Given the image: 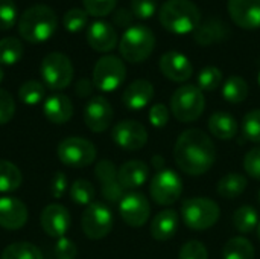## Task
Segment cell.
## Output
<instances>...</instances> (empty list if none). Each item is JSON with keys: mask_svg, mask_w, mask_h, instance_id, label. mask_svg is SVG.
Listing matches in <instances>:
<instances>
[{"mask_svg": "<svg viewBox=\"0 0 260 259\" xmlns=\"http://www.w3.org/2000/svg\"><path fill=\"white\" fill-rule=\"evenodd\" d=\"M174 157L183 172L189 176H203L216 160L215 143L204 131L189 128L178 136L174 147Z\"/></svg>", "mask_w": 260, "mask_h": 259, "instance_id": "obj_1", "label": "cell"}, {"mask_svg": "<svg viewBox=\"0 0 260 259\" xmlns=\"http://www.w3.org/2000/svg\"><path fill=\"white\" fill-rule=\"evenodd\" d=\"M158 20L168 32L186 35L201 24V11L192 0H166L158 11Z\"/></svg>", "mask_w": 260, "mask_h": 259, "instance_id": "obj_2", "label": "cell"}, {"mask_svg": "<svg viewBox=\"0 0 260 259\" xmlns=\"http://www.w3.org/2000/svg\"><path fill=\"white\" fill-rule=\"evenodd\" d=\"M56 26L58 17L47 5H32L18 18V34L32 44L47 41L55 34Z\"/></svg>", "mask_w": 260, "mask_h": 259, "instance_id": "obj_3", "label": "cell"}, {"mask_svg": "<svg viewBox=\"0 0 260 259\" xmlns=\"http://www.w3.org/2000/svg\"><path fill=\"white\" fill-rule=\"evenodd\" d=\"M155 47L154 32L143 24L128 27L119 43V50L128 63H142L148 60Z\"/></svg>", "mask_w": 260, "mask_h": 259, "instance_id": "obj_4", "label": "cell"}, {"mask_svg": "<svg viewBox=\"0 0 260 259\" xmlns=\"http://www.w3.org/2000/svg\"><path fill=\"white\" fill-rule=\"evenodd\" d=\"M204 108L206 98L198 85H181L171 96V111L180 122H195L204 113Z\"/></svg>", "mask_w": 260, "mask_h": 259, "instance_id": "obj_5", "label": "cell"}, {"mask_svg": "<svg viewBox=\"0 0 260 259\" xmlns=\"http://www.w3.org/2000/svg\"><path fill=\"white\" fill-rule=\"evenodd\" d=\"M221 215L216 202L206 197H192L181 205V218L184 224L193 231H207L213 227Z\"/></svg>", "mask_w": 260, "mask_h": 259, "instance_id": "obj_6", "label": "cell"}, {"mask_svg": "<svg viewBox=\"0 0 260 259\" xmlns=\"http://www.w3.org/2000/svg\"><path fill=\"white\" fill-rule=\"evenodd\" d=\"M41 78L44 85L50 90H62L70 85L73 79V64L67 55L61 52H50L41 61Z\"/></svg>", "mask_w": 260, "mask_h": 259, "instance_id": "obj_7", "label": "cell"}, {"mask_svg": "<svg viewBox=\"0 0 260 259\" xmlns=\"http://www.w3.org/2000/svg\"><path fill=\"white\" fill-rule=\"evenodd\" d=\"M126 78L125 63L114 55H105L98 60L93 69V85L101 92H114Z\"/></svg>", "mask_w": 260, "mask_h": 259, "instance_id": "obj_8", "label": "cell"}, {"mask_svg": "<svg viewBox=\"0 0 260 259\" xmlns=\"http://www.w3.org/2000/svg\"><path fill=\"white\" fill-rule=\"evenodd\" d=\"M58 157L61 163L72 168H84L96 160V147L84 137H66L58 145Z\"/></svg>", "mask_w": 260, "mask_h": 259, "instance_id": "obj_9", "label": "cell"}, {"mask_svg": "<svg viewBox=\"0 0 260 259\" xmlns=\"http://www.w3.org/2000/svg\"><path fill=\"white\" fill-rule=\"evenodd\" d=\"M151 198L160 206H171L183 194V182L172 169H161L154 174L149 185Z\"/></svg>", "mask_w": 260, "mask_h": 259, "instance_id": "obj_10", "label": "cell"}, {"mask_svg": "<svg viewBox=\"0 0 260 259\" xmlns=\"http://www.w3.org/2000/svg\"><path fill=\"white\" fill-rule=\"evenodd\" d=\"M113 214L111 211L98 202H93L84 209L81 226L87 238L90 240H102L113 229Z\"/></svg>", "mask_w": 260, "mask_h": 259, "instance_id": "obj_11", "label": "cell"}, {"mask_svg": "<svg viewBox=\"0 0 260 259\" xmlns=\"http://www.w3.org/2000/svg\"><path fill=\"white\" fill-rule=\"evenodd\" d=\"M111 137L122 150L139 151L148 142V131L140 122L126 119L114 125Z\"/></svg>", "mask_w": 260, "mask_h": 259, "instance_id": "obj_12", "label": "cell"}, {"mask_svg": "<svg viewBox=\"0 0 260 259\" xmlns=\"http://www.w3.org/2000/svg\"><path fill=\"white\" fill-rule=\"evenodd\" d=\"M119 212L122 220L131 227H142L146 224L151 215V206L148 198L140 192L125 194L119 202Z\"/></svg>", "mask_w": 260, "mask_h": 259, "instance_id": "obj_13", "label": "cell"}, {"mask_svg": "<svg viewBox=\"0 0 260 259\" xmlns=\"http://www.w3.org/2000/svg\"><path fill=\"white\" fill-rule=\"evenodd\" d=\"M113 107L104 96H94L91 98L84 110V121L90 131L93 133H102L108 130V127L113 122Z\"/></svg>", "mask_w": 260, "mask_h": 259, "instance_id": "obj_14", "label": "cell"}, {"mask_svg": "<svg viewBox=\"0 0 260 259\" xmlns=\"http://www.w3.org/2000/svg\"><path fill=\"white\" fill-rule=\"evenodd\" d=\"M94 174L101 183V189H102V195L107 202L110 203H117L123 198V188L119 182V176H117V169L114 166V163L111 160H99L96 163L94 168Z\"/></svg>", "mask_w": 260, "mask_h": 259, "instance_id": "obj_15", "label": "cell"}, {"mask_svg": "<svg viewBox=\"0 0 260 259\" xmlns=\"http://www.w3.org/2000/svg\"><path fill=\"white\" fill-rule=\"evenodd\" d=\"M160 72L174 82H184L193 75V67L190 60L177 50H169L160 56L158 61Z\"/></svg>", "mask_w": 260, "mask_h": 259, "instance_id": "obj_16", "label": "cell"}, {"mask_svg": "<svg viewBox=\"0 0 260 259\" xmlns=\"http://www.w3.org/2000/svg\"><path fill=\"white\" fill-rule=\"evenodd\" d=\"M40 223L43 231L52 237V238H62L72 224V217L69 214V211L61 206V205H49L43 209L41 217H40Z\"/></svg>", "mask_w": 260, "mask_h": 259, "instance_id": "obj_17", "label": "cell"}, {"mask_svg": "<svg viewBox=\"0 0 260 259\" xmlns=\"http://www.w3.org/2000/svg\"><path fill=\"white\" fill-rule=\"evenodd\" d=\"M227 9L239 27L248 31L260 27V0H229Z\"/></svg>", "mask_w": 260, "mask_h": 259, "instance_id": "obj_18", "label": "cell"}, {"mask_svg": "<svg viewBox=\"0 0 260 259\" xmlns=\"http://www.w3.org/2000/svg\"><path fill=\"white\" fill-rule=\"evenodd\" d=\"M26 205L15 197H0V227L8 231L21 229L27 221Z\"/></svg>", "mask_w": 260, "mask_h": 259, "instance_id": "obj_19", "label": "cell"}, {"mask_svg": "<svg viewBox=\"0 0 260 259\" xmlns=\"http://www.w3.org/2000/svg\"><path fill=\"white\" fill-rule=\"evenodd\" d=\"M87 41L96 52H110L117 46L119 37L113 24L104 20H96L87 29Z\"/></svg>", "mask_w": 260, "mask_h": 259, "instance_id": "obj_20", "label": "cell"}, {"mask_svg": "<svg viewBox=\"0 0 260 259\" xmlns=\"http://www.w3.org/2000/svg\"><path fill=\"white\" fill-rule=\"evenodd\" d=\"M154 98V85L148 79L133 81L123 92L122 101L128 110L137 111L145 108Z\"/></svg>", "mask_w": 260, "mask_h": 259, "instance_id": "obj_21", "label": "cell"}, {"mask_svg": "<svg viewBox=\"0 0 260 259\" xmlns=\"http://www.w3.org/2000/svg\"><path fill=\"white\" fill-rule=\"evenodd\" d=\"M117 176L123 189H137L148 182L149 168L142 160H129L120 166Z\"/></svg>", "mask_w": 260, "mask_h": 259, "instance_id": "obj_22", "label": "cell"}, {"mask_svg": "<svg viewBox=\"0 0 260 259\" xmlns=\"http://www.w3.org/2000/svg\"><path fill=\"white\" fill-rule=\"evenodd\" d=\"M44 116L52 124H66L73 116V104L69 96L62 93H55L44 99L43 104Z\"/></svg>", "mask_w": 260, "mask_h": 259, "instance_id": "obj_23", "label": "cell"}, {"mask_svg": "<svg viewBox=\"0 0 260 259\" xmlns=\"http://www.w3.org/2000/svg\"><path fill=\"white\" fill-rule=\"evenodd\" d=\"M230 34L229 26L219 18H209L203 21L193 32V38L200 46H212L225 40Z\"/></svg>", "mask_w": 260, "mask_h": 259, "instance_id": "obj_24", "label": "cell"}, {"mask_svg": "<svg viewBox=\"0 0 260 259\" xmlns=\"http://www.w3.org/2000/svg\"><path fill=\"white\" fill-rule=\"evenodd\" d=\"M151 237L157 241L171 240L178 231V214L174 209L158 212L151 221Z\"/></svg>", "mask_w": 260, "mask_h": 259, "instance_id": "obj_25", "label": "cell"}, {"mask_svg": "<svg viewBox=\"0 0 260 259\" xmlns=\"http://www.w3.org/2000/svg\"><path fill=\"white\" fill-rule=\"evenodd\" d=\"M209 130L216 139L230 140L238 134V121L227 111H215L209 118Z\"/></svg>", "mask_w": 260, "mask_h": 259, "instance_id": "obj_26", "label": "cell"}, {"mask_svg": "<svg viewBox=\"0 0 260 259\" xmlns=\"http://www.w3.org/2000/svg\"><path fill=\"white\" fill-rule=\"evenodd\" d=\"M247 185L248 182L245 176L238 174V172H230L218 182L216 191L222 198L233 200L244 194V191L247 189Z\"/></svg>", "mask_w": 260, "mask_h": 259, "instance_id": "obj_27", "label": "cell"}, {"mask_svg": "<svg viewBox=\"0 0 260 259\" xmlns=\"http://www.w3.org/2000/svg\"><path fill=\"white\" fill-rule=\"evenodd\" d=\"M250 89L247 81L242 76L233 75L225 79L222 85V96L230 104H241L248 98Z\"/></svg>", "mask_w": 260, "mask_h": 259, "instance_id": "obj_28", "label": "cell"}, {"mask_svg": "<svg viewBox=\"0 0 260 259\" xmlns=\"http://www.w3.org/2000/svg\"><path fill=\"white\" fill-rule=\"evenodd\" d=\"M254 247L251 241L244 237L229 240L222 249V259H254Z\"/></svg>", "mask_w": 260, "mask_h": 259, "instance_id": "obj_29", "label": "cell"}, {"mask_svg": "<svg viewBox=\"0 0 260 259\" xmlns=\"http://www.w3.org/2000/svg\"><path fill=\"white\" fill-rule=\"evenodd\" d=\"M23 182L21 171L11 162L0 159V192H14Z\"/></svg>", "mask_w": 260, "mask_h": 259, "instance_id": "obj_30", "label": "cell"}, {"mask_svg": "<svg viewBox=\"0 0 260 259\" xmlns=\"http://www.w3.org/2000/svg\"><path fill=\"white\" fill-rule=\"evenodd\" d=\"M233 224L241 234H251L259 226V214L253 206H241L233 214Z\"/></svg>", "mask_w": 260, "mask_h": 259, "instance_id": "obj_31", "label": "cell"}, {"mask_svg": "<svg viewBox=\"0 0 260 259\" xmlns=\"http://www.w3.org/2000/svg\"><path fill=\"white\" fill-rule=\"evenodd\" d=\"M23 43L15 37H6L0 40V64L12 66L23 56Z\"/></svg>", "mask_w": 260, "mask_h": 259, "instance_id": "obj_32", "label": "cell"}, {"mask_svg": "<svg viewBox=\"0 0 260 259\" xmlns=\"http://www.w3.org/2000/svg\"><path fill=\"white\" fill-rule=\"evenodd\" d=\"M0 259H44L41 250L26 241L21 243H12L9 246L5 247V250L2 252V258Z\"/></svg>", "mask_w": 260, "mask_h": 259, "instance_id": "obj_33", "label": "cell"}, {"mask_svg": "<svg viewBox=\"0 0 260 259\" xmlns=\"http://www.w3.org/2000/svg\"><path fill=\"white\" fill-rule=\"evenodd\" d=\"M46 95V85L40 81L29 79L23 82L18 89V98L26 105H35L44 99Z\"/></svg>", "mask_w": 260, "mask_h": 259, "instance_id": "obj_34", "label": "cell"}, {"mask_svg": "<svg viewBox=\"0 0 260 259\" xmlns=\"http://www.w3.org/2000/svg\"><path fill=\"white\" fill-rule=\"evenodd\" d=\"M70 198L81 206H88L94 200V188L88 180L78 179L70 186Z\"/></svg>", "mask_w": 260, "mask_h": 259, "instance_id": "obj_35", "label": "cell"}, {"mask_svg": "<svg viewBox=\"0 0 260 259\" xmlns=\"http://www.w3.org/2000/svg\"><path fill=\"white\" fill-rule=\"evenodd\" d=\"M197 81L201 92H215L222 84V72L216 66H207L198 73Z\"/></svg>", "mask_w": 260, "mask_h": 259, "instance_id": "obj_36", "label": "cell"}, {"mask_svg": "<svg viewBox=\"0 0 260 259\" xmlns=\"http://www.w3.org/2000/svg\"><path fill=\"white\" fill-rule=\"evenodd\" d=\"M87 21H88V14L85 12V9L81 8H72L62 15V24L72 34L81 32L87 26Z\"/></svg>", "mask_w": 260, "mask_h": 259, "instance_id": "obj_37", "label": "cell"}, {"mask_svg": "<svg viewBox=\"0 0 260 259\" xmlns=\"http://www.w3.org/2000/svg\"><path fill=\"white\" fill-rule=\"evenodd\" d=\"M242 131L248 140L260 143V108L251 110L244 116Z\"/></svg>", "mask_w": 260, "mask_h": 259, "instance_id": "obj_38", "label": "cell"}, {"mask_svg": "<svg viewBox=\"0 0 260 259\" xmlns=\"http://www.w3.org/2000/svg\"><path fill=\"white\" fill-rule=\"evenodd\" d=\"M84 9L91 17H105L111 14L117 5V0H82Z\"/></svg>", "mask_w": 260, "mask_h": 259, "instance_id": "obj_39", "label": "cell"}, {"mask_svg": "<svg viewBox=\"0 0 260 259\" xmlns=\"http://www.w3.org/2000/svg\"><path fill=\"white\" fill-rule=\"evenodd\" d=\"M17 21V6L14 0H0V31L11 29Z\"/></svg>", "mask_w": 260, "mask_h": 259, "instance_id": "obj_40", "label": "cell"}, {"mask_svg": "<svg viewBox=\"0 0 260 259\" xmlns=\"http://www.w3.org/2000/svg\"><path fill=\"white\" fill-rule=\"evenodd\" d=\"M178 259H209V252L201 241L192 240L183 244L178 253Z\"/></svg>", "mask_w": 260, "mask_h": 259, "instance_id": "obj_41", "label": "cell"}, {"mask_svg": "<svg viewBox=\"0 0 260 259\" xmlns=\"http://www.w3.org/2000/svg\"><path fill=\"white\" fill-rule=\"evenodd\" d=\"M157 8V0H131V11L134 17L140 20L151 18L155 14Z\"/></svg>", "mask_w": 260, "mask_h": 259, "instance_id": "obj_42", "label": "cell"}, {"mask_svg": "<svg viewBox=\"0 0 260 259\" xmlns=\"http://www.w3.org/2000/svg\"><path fill=\"white\" fill-rule=\"evenodd\" d=\"M15 113V102L11 93L0 89V125L8 124Z\"/></svg>", "mask_w": 260, "mask_h": 259, "instance_id": "obj_43", "label": "cell"}, {"mask_svg": "<svg viewBox=\"0 0 260 259\" xmlns=\"http://www.w3.org/2000/svg\"><path fill=\"white\" fill-rule=\"evenodd\" d=\"M244 169L250 177L260 180V147L250 150L245 154V157H244Z\"/></svg>", "mask_w": 260, "mask_h": 259, "instance_id": "obj_44", "label": "cell"}, {"mask_svg": "<svg viewBox=\"0 0 260 259\" xmlns=\"http://www.w3.org/2000/svg\"><path fill=\"white\" fill-rule=\"evenodd\" d=\"M148 118H149V122H151L152 127L163 128L169 122V110H168V107L165 104H155V105L151 107Z\"/></svg>", "mask_w": 260, "mask_h": 259, "instance_id": "obj_45", "label": "cell"}, {"mask_svg": "<svg viewBox=\"0 0 260 259\" xmlns=\"http://www.w3.org/2000/svg\"><path fill=\"white\" fill-rule=\"evenodd\" d=\"M78 255V249L75 243L66 237L59 238L55 244V256L56 259H75Z\"/></svg>", "mask_w": 260, "mask_h": 259, "instance_id": "obj_46", "label": "cell"}, {"mask_svg": "<svg viewBox=\"0 0 260 259\" xmlns=\"http://www.w3.org/2000/svg\"><path fill=\"white\" fill-rule=\"evenodd\" d=\"M67 177L64 172H55L50 182V195L53 198H62L67 191Z\"/></svg>", "mask_w": 260, "mask_h": 259, "instance_id": "obj_47", "label": "cell"}, {"mask_svg": "<svg viewBox=\"0 0 260 259\" xmlns=\"http://www.w3.org/2000/svg\"><path fill=\"white\" fill-rule=\"evenodd\" d=\"M133 20H134V14L131 9H126V8H119L113 14V21L120 27H126V26L131 27Z\"/></svg>", "mask_w": 260, "mask_h": 259, "instance_id": "obj_48", "label": "cell"}, {"mask_svg": "<svg viewBox=\"0 0 260 259\" xmlns=\"http://www.w3.org/2000/svg\"><path fill=\"white\" fill-rule=\"evenodd\" d=\"M93 89H94L93 81H90V79H87V78H81V79L76 82V85H75V92H76V95L81 96V98L90 96L91 92H93Z\"/></svg>", "mask_w": 260, "mask_h": 259, "instance_id": "obj_49", "label": "cell"}, {"mask_svg": "<svg viewBox=\"0 0 260 259\" xmlns=\"http://www.w3.org/2000/svg\"><path fill=\"white\" fill-rule=\"evenodd\" d=\"M152 165H154V168H155L157 171H161V169H163V166H165V159H163L161 156H154V159H152Z\"/></svg>", "mask_w": 260, "mask_h": 259, "instance_id": "obj_50", "label": "cell"}, {"mask_svg": "<svg viewBox=\"0 0 260 259\" xmlns=\"http://www.w3.org/2000/svg\"><path fill=\"white\" fill-rule=\"evenodd\" d=\"M3 76H5V73H3V69L0 67V82L3 81Z\"/></svg>", "mask_w": 260, "mask_h": 259, "instance_id": "obj_51", "label": "cell"}, {"mask_svg": "<svg viewBox=\"0 0 260 259\" xmlns=\"http://www.w3.org/2000/svg\"><path fill=\"white\" fill-rule=\"evenodd\" d=\"M257 237H259V240H260V221H259V226H257Z\"/></svg>", "mask_w": 260, "mask_h": 259, "instance_id": "obj_52", "label": "cell"}, {"mask_svg": "<svg viewBox=\"0 0 260 259\" xmlns=\"http://www.w3.org/2000/svg\"><path fill=\"white\" fill-rule=\"evenodd\" d=\"M257 81H259V85H260V72H259V76H257Z\"/></svg>", "mask_w": 260, "mask_h": 259, "instance_id": "obj_53", "label": "cell"}, {"mask_svg": "<svg viewBox=\"0 0 260 259\" xmlns=\"http://www.w3.org/2000/svg\"><path fill=\"white\" fill-rule=\"evenodd\" d=\"M259 203H260V191H259Z\"/></svg>", "mask_w": 260, "mask_h": 259, "instance_id": "obj_54", "label": "cell"}]
</instances>
